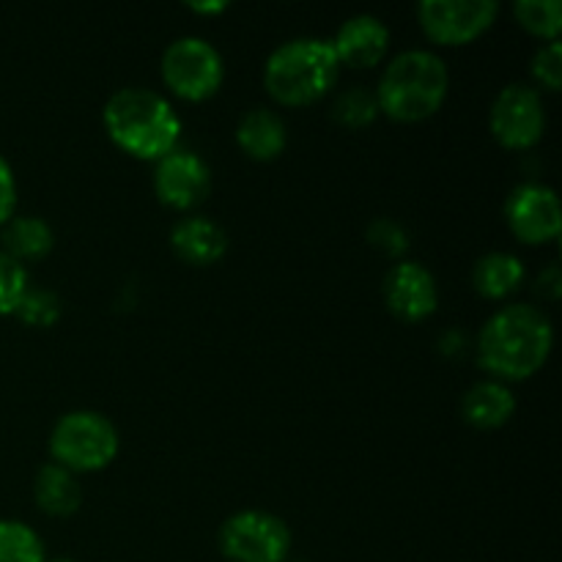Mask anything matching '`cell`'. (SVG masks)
Masks as SVG:
<instances>
[{
  "instance_id": "9c48e42d",
  "label": "cell",
  "mask_w": 562,
  "mask_h": 562,
  "mask_svg": "<svg viewBox=\"0 0 562 562\" xmlns=\"http://www.w3.org/2000/svg\"><path fill=\"white\" fill-rule=\"evenodd\" d=\"M497 0H420L417 20L439 44H467L497 20Z\"/></svg>"
},
{
  "instance_id": "8fae6325",
  "label": "cell",
  "mask_w": 562,
  "mask_h": 562,
  "mask_svg": "<svg viewBox=\"0 0 562 562\" xmlns=\"http://www.w3.org/2000/svg\"><path fill=\"white\" fill-rule=\"evenodd\" d=\"M209 190H212V168L201 154L176 146L173 151L157 159L154 192L165 206L192 209L209 195Z\"/></svg>"
},
{
  "instance_id": "4316f807",
  "label": "cell",
  "mask_w": 562,
  "mask_h": 562,
  "mask_svg": "<svg viewBox=\"0 0 562 562\" xmlns=\"http://www.w3.org/2000/svg\"><path fill=\"white\" fill-rule=\"evenodd\" d=\"M14 206H16L14 170H11L9 159L0 154V228L14 217Z\"/></svg>"
},
{
  "instance_id": "7c38bea8",
  "label": "cell",
  "mask_w": 562,
  "mask_h": 562,
  "mask_svg": "<svg viewBox=\"0 0 562 562\" xmlns=\"http://www.w3.org/2000/svg\"><path fill=\"white\" fill-rule=\"evenodd\" d=\"M384 300L404 322H423L439 305L437 278L420 261H398L384 274Z\"/></svg>"
},
{
  "instance_id": "3957f363",
  "label": "cell",
  "mask_w": 562,
  "mask_h": 562,
  "mask_svg": "<svg viewBox=\"0 0 562 562\" xmlns=\"http://www.w3.org/2000/svg\"><path fill=\"white\" fill-rule=\"evenodd\" d=\"M450 75L445 60L431 49H404L384 66L376 86L379 113L395 121H423L442 108Z\"/></svg>"
},
{
  "instance_id": "ffe728a7",
  "label": "cell",
  "mask_w": 562,
  "mask_h": 562,
  "mask_svg": "<svg viewBox=\"0 0 562 562\" xmlns=\"http://www.w3.org/2000/svg\"><path fill=\"white\" fill-rule=\"evenodd\" d=\"M0 562H47L44 541L25 521L0 519Z\"/></svg>"
},
{
  "instance_id": "277c9868",
  "label": "cell",
  "mask_w": 562,
  "mask_h": 562,
  "mask_svg": "<svg viewBox=\"0 0 562 562\" xmlns=\"http://www.w3.org/2000/svg\"><path fill=\"white\" fill-rule=\"evenodd\" d=\"M340 71L329 38L300 36L272 49L263 66V86L280 104H311L335 86Z\"/></svg>"
},
{
  "instance_id": "603a6c76",
  "label": "cell",
  "mask_w": 562,
  "mask_h": 562,
  "mask_svg": "<svg viewBox=\"0 0 562 562\" xmlns=\"http://www.w3.org/2000/svg\"><path fill=\"white\" fill-rule=\"evenodd\" d=\"M27 289H31V280H27L25 263L0 250V316L14 313Z\"/></svg>"
},
{
  "instance_id": "5bb4252c",
  "label": "cell",
  "mask_w": 562,
  "mask_h": 562,
  "mask_svg": "<svg viewBox=\"0 0 562 562\" xmlns=\"http://www.w3.org/2000/svg\"><path fill=\"white\" fill-rule=\"evenodd\" d=\"M170 247L181 261L206 267V263L220 261L228 252V234L212 217L190 214L170 228Z\"/></svg>"
},
{
  "instance_id": "7a4b0ae2",
  "label": "cell",
  "mask_w": 562,
  "mask_h": 562,
  "mask_svg": "<svg viewBox=\"0 0 562 562\" xmlns=\"http://www.w3.org/2000/svg\"><path fill=\"white\" fill-rule=\"evenodd\" d=\"M102 119L115 146L137 159H159L179 146V113L168 102V97L154 88H119L110 93Z\"/></svg>"
},
{
  "instance_id": "30bf717a",
  "label": "cell",
  "mask_w": 562,
  "mask_h": 562,
  "mask_svg": "<svg viewBox=\"0 0 562 562\" xmlns=\"http://www.w3.org/2000/svg\"><path fill=\"white\" fill-rule=\"evenodd\" d=\"M505 220H508L510 231L527 245L554 239L562 228L558 192L541 181L516 184L505 201Z\"/></svg>"
},
{
  "instance_id": "8992f818",
  "label": "cell",
  "mask_w": 562,
  "mask_h": 562,
  "mask_svg": "<svg viewBox=\"0 0 562 562\" xmlns=\"http://www.w3.org/2000/svg\"><path fill=\"white\" fill-rule=\"evenodd\" d=\"M220 552L231 562H285L291 530L280 516L267 510H239L220 527Z\"/></svg>"
},
{
  "instance_id": "6da1fadb",
  "label": "cell",
  "mask_w": 562,
  "mask_h": 562,
  "mask_svg": "<svg viewBox=\"0 0 562 562\" xmlns=\"http://www.w3.org/2000/svg\"><path fill=\"white\" fill-rule=\"evenodd\" d=\"M554 344L547 313L527 302H514L486 318L477 333V362L499 379L519 382L541 371Z\"/></svg>"
},
{
  "instance_id": "ba28073f",
  "label": "cell",
  "mask_w": 562,
  "mask_h": 562,
  "mask_svg": "<svg viewBox=\"0 0 562 562\" xmlns=\"http://www.w3.org/2000/svg\"><path fill=\"white\" fill-rule=\"evenodd\" d=\"M488 126L503 146L530 148L541 140L547 130V104L532 86L510 82L494 97Z\"/></svg>"
},
{
  "instance_id": "e0dca14e",
  "label": "cell",
  "mask_w": 562,
  "mask_h": 562,
  "mask_svg": "<svg viewBox=\"0 0 562 562\" xmlns=\"http://www.w3.org/2000/svg\"><path fill=\"white\" fill-rule=\"evenodd\" d=\"M33 497L36 505L49 516H71L80 510L82 503V488L77 483L75 472H69L66 467L44 464L36 472V481H33Z\"/></svg>"
},
{
  "instance_id": "4fadbf2b",
  "label": "cell",
  "mask_w": 562,
  "mask_h": 562,
  "mask_svg": "<svg viewBox=\"0 0 562 562\" xmlns=\"http://www.w3.org/2000/svg\"><path fill=\"white\" fill-rule=\"evenodd\" d=\"M340 64L373 66L390 47V27L376 14H355L340 22L335 38H329Z\"/></svg>"
},
{
  "instance_id": "7402d4cb",
  "label": "cell",
  "mask_w": 562,
  "mask_h": 562,
  "mask_svg": "<svg viewBox=\"0 0 562 562\" xmlns=\"http://www.w3.org/2000/svg\"><path fill=\"white\" fill-rule=\"evenodd\" d=\"M333 113H335V119L340 121V124L351 126V130L371 124V121L376 119V113H379L376 93L368 91L366 86L346 88V91H340L338 99H335Z\"/></svg>"
},
{
  "instance_id": "cb8c5ba5",
  "label": "cell",
  "mask_w": 562,
  "mask_h": 562,
  "mask_svg": "<svg viewBox=\"0 0 562 562\" xmlns=\"http://www.w3.org/2000/svg\"><path fill=\"white\" fill-rule=\"evenodd\" d=\"M16 316L25 324H33V327H49L55 318L60 316V302L53 291L47 289H27L22 302L16 305Z\"/></svg>"
},
{
  "instance_id": "52a82bcc",
  "label": "cell",
  "mask_w": 562,
  "mask_h": 562,
  "mask_svg": "<svg viewBox=\"0 0 562 562\" xmlns=\"http://www.w3.org/2000/svg\"><path fill=\"white\" fill-rule=\"evenodd\" d=\"M225 77L223 55L201 36H179L162 53V80L179 97L201 102L212 97Z\"/></svg>"
},
{
  "instance_id": "f546056e",
  "label": "cell",
  "mask_w": 562,
  "mask_h": 562,
  "mask_svg": "<svg viewBox=\"0 0 562 562\" xmlns=\"http://www.w3.org/2000/svg\"><path fill=\"white\" fill-rule=\"evenodd\" d=\"M47 562H82V560H77V558H55V560H47Z\"/></svg>"
},
{
  "instance_id": "484cf974",
  "label": "cell",
  "mask_w": 562,
  "mask_h": 562,
  "mask_svg": "<svg viewBox=\"0 0 562 562\" xmlns=\"http://www.w3.org/2000/svg\"><path fill=\"white\" fill-rule=\"evenodd\" d=\"M368 239H371L373 247L387 252V256H401V252L409 247V236H406V231L401 228L395 220H387V217H379L376 223H371V228H368Z\"/></svg>"
},
{
  "instance_id": "2e32d148",
  "label": "cell",
  "mask_w": 562,
  "mask_h": 562,
  "mask_svg": "<svg viewBox=\"0 0 562 562\" xmlns=\"http://www.w3.org/2000/svg\"><path fill=\"white\" fill-rule=\"evenodd\" d=\"M516 412V395L497 379L475 382L461 398V415L475 428H499Z\"/></svg>"
},
{
  "instance_id": "d4e9b609",
  "label": "cell",
  "mask_w": 562,
  "mask_h": 562,
  "mask_svg": "<svg viewBox=\"0 0 562 562\" xmlns=\"http://www.w3.org/2000/svg\"><path fill=\"white\" fill-rule=\"evenodd\" d=\"M532 75L541 86H547L549 91H560L562 86V42L552 38L543 47L536 49L532 55Z\"/></svg>"
},
{
  "instance_id": "d6986e66",
  "label": "cell",
  "mask_w": 562,
  "mask_h": 562,
  "mask_svg": "<svg viewBox=\"0 0 562 562\" xmlns=\"http://www.w3.org/2000/svg\"><path fill=\"white\" fill-rule=\"evenodd\" d=\"M525 280V261L508 250H492L472 267V283L488 300H499L516 291Z\"/></svg>"
},
{
  "instance_id": "ac0fdd59",
  "label": "cell",
  "mask_w": 562,
  "mask_h": 562,
  "mask_svg": "<svg viewBox=\"0 0 562 562\" xmlns=\"http://www.w3.org/2000/svg\"><path fill=\"white\" fill-rule=\"evenodd\" d=\"M0 241H3V252H9L20 263L36 261V258H44L53 250L55 231L44 217L20 214V217H11L0 228Z\"/></svg>"
},
{
  "instance_id": "f1b7e54d",
  "label": "cell",
  "mask_w": 562,
  "mask_h": 562,
  "mask_svg": "<svg viewBox=\"0 0 562 562\" xmlns=\"http://www.w3.org/2000/svg\"><path fill=\"white\" fill-rule=\"evenodd\" d=\"M192 11H206V14H214V11H223L228 9V3L225 0H212V3H187Z\"/></svg>"
},
{
  "instance_id": "83f0119b",
  "label": "cell",
  "mask_w": 562,
  "mask_h": 562,
  "mask_svg": "<svg viewBox=\"0 0 562 562\" xmlns=\"http://www.w3.org/2000/svg\"><path fill=\"white\" fill-rule=\"evenodd\" d=\"M536 289L538 294L547 296V300H558L560 291H562V274H560V263H549L536 280Z\"/></svg>"
},
{
  "instance_id": "9a60e30c",
  "label": "cell",
  "mask_w": 562,
  "mask_h": 562,
  "mask_svg": "<svg viewBox=\"0 0 562 562\" xmlns=\"http://www.w3.org/2000/svg\"><path fill=\"white\" fill-rule=\"evenodd\" d=\"M289 132L272 108H250L236 124V143L252 159H274L283 154Z\"/></svg>"
},
{
  "instance_id": "5b68a950",
  "label": "cell",
  "mask_w": 562,
  "mask_h": 562,
  "mask_svg": "<svg viewBox=\"0 0 562 562\" xmlns=\"http://www.w3.org/2000/svg\"><path fill=\"white\" fill-rule=\"evenodd\" d=\"M119 453V431L93 409L66 412L49 434V456L69 472H93L108 467Z\"/></svg>"
},
{
  "instance_id": "44dd1931",
  "label": "cell",
  "mask_w": 562,
  "mask_h": 562,
  "mask_svg": "<svg viewBox=\"0 0 562 562\" xmlns=\"http://www.w3.org/2000/svg\"><path fill=\"white\" fill-rule=\"evenodd\" d=\"M516 16L530 33L543 38H560L562 31V3L560 0H516Z\"/></svg>"
}]
</instances>
